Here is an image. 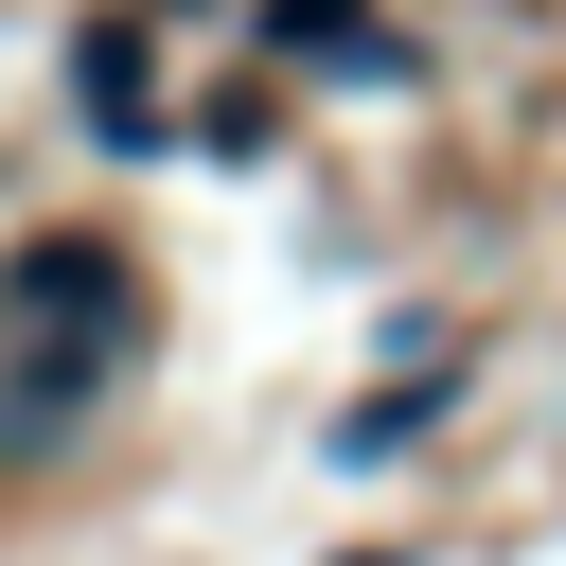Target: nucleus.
Masks as SVG:
<instances>
[{
	"instance_id": "f257e3e1",
	"label": "nucleus",
	"mask_w": 566,
	"mask_h": 566,
	"mask_svg": "<svg viewBox=\"0 0 566 566\" xmlns=\"http://www.w3.org/2000/svg\"><path fill=\"white\" fill-rule=\"evenodd\" d=\"M0 318H18V371H35V424H53V407H88V389L142 354V265H124L106 230H35V248L0 265Z\"/></svg>"
},
{
	"instance_id": "f03ea898",
	"label": "nucleus",
	"mask_w": 566,
	"mask_h": 566,
	"mask_svg": "<svg viewBox=\"0 0 566 566\" xmlns=\"http://www.w3.org/2000/svg\"><path fill=\"white\" fill-rule=\"evenodd\" d=\"M71 71H88V124H106V142H159V88H142V18H88V53H71Z\"/></svg>"
},
{
	"instance_id": "7ed1b4c3",
	"label": "nucleus",
	"mask_w": 566,
	"mask_h": 566,
	"mask_svg": "<svg viewBox=\"0 0 566 566\" xmlns=\"http://www.w3.org/2000/svg\"><path fill=\"white\" fill-rule=\"evenodd\" d=\"M265 53H301V71L371 53V0H265Z\"/></svg>"
}]
</instances>
